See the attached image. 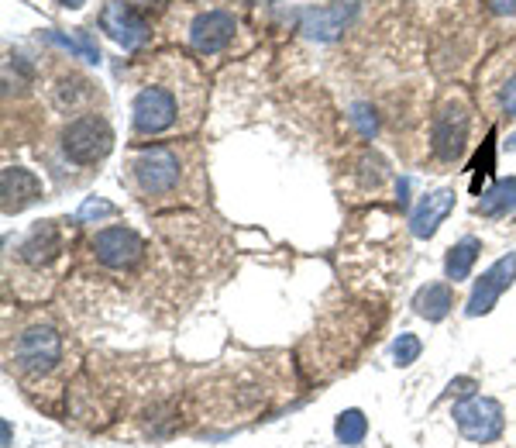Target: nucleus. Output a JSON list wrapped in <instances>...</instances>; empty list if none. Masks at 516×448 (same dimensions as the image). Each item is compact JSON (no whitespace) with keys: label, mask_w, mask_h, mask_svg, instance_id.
I'll use <instances>...</instances> for the list:
<instances>
[{"label":"nucleus","mask_w":516,"mask_h":448,"mask_svg":"<svg viewBox=\"0 0 516 448\" xmlns=\"http://www.w3.org/2000/svg\"><path fill=\"white\" fill-rule=\"evenodd\" d=\"M510 149H516V135H510Z\"/></svg>","instance_id":"cd10ccee"},{"label":"nucleus","mask_w":516,"mask_h":448,"mask_svg":"<svg viewBox=\"0 0 516 448\" xmlns=\"http://www.w3.org/2000/svg\"><path fill=\"white\" fill-rule=\"evenodd\" d=\"M93 256L104 262L107 269H131L145 256V242L138 231L117 224V228L97 231V238H93Z\"/></svg>","instance_id":"0eeeda50"},{"label":"nucleus","mask_w":516,"mask_h":448,"mask_svg":"<svg viewBox=\"0 0 516 448\" xmlns=\"http://www.w3.org/2000/svg\"><path fill=\"white\" fill-rule=\"evenodd\" d=\"M59 45H66L69 52H76V56H83L86 63H100V52H97V45L90 42V35L86 32H76V38H62V35H52Z\"/></svg>","instance_id":"aec40b11"},{"label":"nucleus","mask_w":516,"mask_h":448,"mask_svg":"<svg viewBox=\"0 0 516 448\" xmlns=\"http://www.w3.org/2000/svg\"><path fill=\"white\" fill-rule=\"evenodd\" d=\"M62 245L66 242H62L59 221H45L21 242V259H25L28 266H49V262L62 252Z\"/></svg>","instance_id":"4468645a"},{"label":"nucleus","mask_w":516,"mask_h":448,"mask_svg":"<svg viewBox=\"0 0 516 448\" xmlns=\"http://www.w3.org/2000/svg\"><path fill=\"white\" fill-rule=\"evenodd\" d=\"M100 28H104L117 45H124V49H138L148 38V32H152L145 14L138 11V7L124 4V0H111V4L100 11Z\"/></svg>","instance_id":"1a4fd4ad"},{"label":"nucleus","mask_w":516,"mask_h":448,"mask_svg":"<svg viewBox=\"0 0 516 448\" xmlns=\"http://www.w3.org/2000/svg\"><path fill=\"white\" fill-rule=\"evenodd\" d=\"M131 121H135L138 135H162L179 121V94L172 90V83H148L142 94L135 97L131 107Z\"/></svg>","instance_id":"20e7f679"},{"label":"nucleus","mask_w":516,"mask_h":448,"mask_svg":"<svg viewBox=\"0 0 516 448\" xmlns=\"http://www.w3.org/2000/svg\"><path fill=\"white\" fill-rule=\"evenodd\" d=\"M434 152L444 162H458L468 149V107L461 100H448L434 114Z\"/></svg>","instance_id":"423d86ee"},{"label":"nucleus","mask_w":516,"mask_h":448,"mask_svg":"<svg viewBox=\"0 0 516 448\" xmlns=\"http://www.w3.org/2000/svg\"><path fill=\"white\" fill-rule=\"evenodd\" d=\"M358 4L362 0H331L327 7H317V11H307L303 14V32L310 38H320V42H331L344 32L351 18H355Z\"/></svg>","instance_id":"9b49d317"},{"label":"nucleus","mask_w":516,"mask_h":448,"mask_svg":"<svg viewBox=\"0 0 516 448\" xmlns=\"http://www.w3.org/2000/svg\"><path fill=\"white\" fill-rule=\"evenodd\" d=\"M107 214H114V204H107V200H86V204L80 207V221L107 218Z\"/></svg>","instance_id":"4be33fe9"},{"label":"nucleus","mask_w":516,"mask_h":448,"mask_svg":"<svg viewBox=\"0 0 516 448\" xmlns=\"http://www.w3.org/2000/svg\"><path fill=\"white\" fill-rule=\"evenodd\" d=\"M451 207H455V190H437V193H427L424 200H420V207L410 214V231L417 238H430L437 228H441V221L451 214Z\"/></svg>","instance_id":"ddd939ff"},{"label":"nucleus","mask_w":516,"mask_h":448,"mask_svg":"<svg viewBox=\"0 0 516 448\" xmlns=\"http://www.w3.org/2000/svg\"><path fill=\"white\" fill-rule=\"evenodd\" d=\"M472 190L475 193H482V180H489L492 176V169H496V131H489V138L482 142V149H479V156L472 159Z\"/></svg>","instance_id":"6ab92c4d"},{"label":"nucleus","mask_w":516,"mask_h":448,"mask_svg":"<svg viewBox=\"0 0 516 448\" xmlns=\"http://www.w3.org/2000/svg\"><path fill=\"white\" fill-rule=\"evenodd\" d=\"M513 280H516V252L503 256L499 262H492L486 273H482V280L475 283L472 297H468V307H465L468 318H482V314H489L492 307H496V300L503 297V290L513 287Z\"/></svg>","instance_id":"6e6552de"},{"label":"nucleus","mask_w":516,"mask_h":448,"mask_svg":"<svg viewBox=\"0 0 516 448\" xmlns=\"http://www.w3.org/2000/svg\"><path fill=\"white\" fill-rule=\"evenodd\" d=\"M124 176L145 204H162V200H179L190 180V169H186L183 149L176 145H145L128 156Z\"/></svg>","instance_id":"f257e3e1"},{"label":"nucleus","mask_w":516,"mask_h":448,"mask_svg":"<svg viewBox=\"0 0 516 448\" xmlns=\"http://www.w3.org/2000/svg\"><path fill=\"white\" fill-rule=\"evenodd\" d=\"M482 245L479 238H461L458 245H451L448 259H444V273H448V280H468V273H472L475 259H479Z\"/></svg>","instance_id":"f3484780"},{"label":"nucleus","mask_w":516,"mask_h":448,"mask_svg":"<svg viewBox=\"0 0 516 448\" xmlns=\"http://www.w3.org/2000/svg\"><path fill=\"white\" fill-rule=\"evenodd\" d=\"M503 111L510 114V118H516V76L503 87Z\"/></svg>","instance_id":"b1692460"},{"label":"nucleus","mask_w":516,"mask_h":448,"mask_svg":"<svg viewBox=\"0 0 516 448\" xmlns=\"http://www.w3.org/2000/svg\"><path fill=\"white\" fill-rule=\"evenodd\" d=\"M492 14H516V0H489Z\"/></svg>","instance_id":"393cba45"},{"label":"nucleus","mask_w":516,"mask_h":448,"mask_svg":"<svg viewBox=\"0 0 516 448\" xmlns=\"http://www.w3.org/2000/svg\"><path fill=\"white\" fill-rule=\"evenodd\" d=\"M420 349H424V345H420L417 335H410V331L400 335V338H396V345H393L396 366H413V362H417V355H420Z\"/></svg>","instance_id":"412c9836"},{"label":"nucleus","mask_w":516,"mask_h":448,"mask_svg":"<svg viewBox=\"0 0 516 448\" xmlns=\"http://www.w3.org/2000/svg\"><path fill=\"white\" fill-rule=\"evenodd\" d=\"M334 435H338L341 445H362L365 435H369V421H365V414L358 411V407H351V411H344L338 417V424H334Z\"/></svg>","instance_id":"a211bd4d"},{"label":"nucleus","mask_w":516,"mask_h":448,"mask_svg":"<svg viewBox=\"0 0 516 448\" xmlns=\"http://www.w3.org/2000/svg\"><path fill=\"white\" fill-rule=\"evenodd\" d=\"M0 197H4V214H18L42 197V180L25 166H7L0 173Z\"/></svg>","instance_id":"f8f14e48"},{"label":"nucleus","mask_w":516,"mask_h":448,"mask_svg":"<svg viewBox=\"0 0 516 448\" xmlns=\"http://www.w3.org/2000/svg\"><path fill=\"white\" fill-rule=\"evenodd\" d=\"M455 424L458 431L468 438V442H479V445H489L503 435L506 428V414H503V404L492 397H468L455 404Z\"/></svg>","instance_id":"39448f33"},{"label":"nucleus","mask_w":516,"mask_h":448,"mask_svg":"<svg viewBox=\"0 0 516 448\" xmlns=\"http://www.w3.org/2000/svg\"><path fill=\"white\" fill-rule=\"evenodd\" d=\"M114 149V131L100 114H83L62 128V152L76 166H93L104 162Z\"/></svg>","instance_id":"7ed1b4c3"},{"label":"nucleus","mask_w":516,"mask_h":448,"mask_svg":"<svg viewBox=\"0 0 516 448\" xmlns=\"http://www.w3.org/2000/svg\"><path fill=\"white\" fill-rule=\"evenodd\" d=\"M451 307H455V293H451L448 283H427V287L417 290V297H413V311L427 321H444Z\"/></svg>","instance_id":"2eb2a0df"},{"label":"nucleus","mask_w":516,"mask_h":448,"mask_svg":"<svg viewBox=\"0 0 516 448\" xmlns=\"http://www.w3.org/2000/svg\"><path fill=\"white\" fill-rule=\"evenodd\" d=\"M472 386H475V380H458V383H451L448 390L451 393H472Z\"/></svg>","instance_id":"a878e982"},{"label":"nucleus","mask_w":516,"mask_h":448,"mask_svg":"<svg viewBox=\"0 0 516 448\" xmlns=\"http://www.w3.org/2000/svg\"><path fill=\"white\" fill-rule=\"evenodd\" d=\"M62 4H66V7H83L86 0H62Z\"/></svg>","instance_id":"bb28decb"},{"label":"nucleus","mask_w":516,"mask_h":448,"mask_svg":"<svg viewBox=\"0 0 516 448\" xmlns=\"http://www.w3.org/2000/svg\"><path fill=\"white\" fill-rule=\"evenodd\" d=\"M234 32H238V25L228 11H207L190 25V45L200 56H217L221 49H228Z\"/></svg>","instance_id":"9d476101"},{"label":"nucleus","mask_w":516,"mask_h":448,"mask_svg":"<svg viewBox=\"0 0 516 448\" xmlns=\"http://www.w3.org/2000/svg\"><path fill=\"white\" fill-rule=\"evenodd\" d=\"M475 211H479L482 218H503V214L516 211V176L499 180V183H492L489 190H482Z\"/></svg>","instance_id":"dca6fc26"},{"label":"nucleus","mask_w":516,"mask_h":448,"mask_svg":"<svg viewBox=\"0 0 516 448\" xmlns=\"http://www.w3.org/2000/svg\"><path fill=\"white\" fill-rule=\"evenodd\" d=\"M351 118H355V125L362 128V135H372V131H375V118H372V111H369V107H362V104H358V107H355V114H351Z\"/></svg>","instance_id":"5701e85b"},{"label":"nucleus","mask_w":516,"mask_h":448,"mask_svg":"<svg viewBox=\"0 0 516 448\" xmlns=\"http://www.w3.org/2000/svg\"><path fill=\"white\" fill-rule=\"evenodd\" d=\"M11 362L25 380H45L59 369L62 362V338L52 324H28L14 338Z\"/></svg>","instance_id":"f03ea898"}]
</instances>
